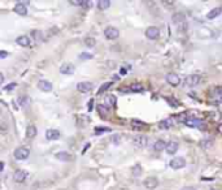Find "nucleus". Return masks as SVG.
<instances>
[{
	"label": "nucleus",
	"mask_w": 222,
	"mask_h": 190,
	"mask_svg": "<svg viewBox=\"0 0 222 190\" xmlns=\"http://www.w3.org/2000/svg\"><path fill=\"white\" fill-rule=\"evenodd\" d=\"M29 155H30V150H29L27 147H24V146L17 147L16 150H14V158H16L17 160H25V159L29 158Z\"/></svg>",
	"instance_id": "1"
},
{
	"label": "nucleus",
	"mask_w": 222,
	"mask_h": 190,
	"mask_svg": "<svg viewBox=\"0 0 222 190\" xmlns=\"http://www.w3.org/2000/svg\"><path fill=\"white\" fill-rule=\"evenodd\" d=\"M104 35L107 36L108 39L113 40V39H117L118 36H120V30L116 29V27H113V26H108L104 30Z\"/></svg>",
	"instance_id": "2"
},
{
	"label": "nucleus",
	"mask_w": 222,
	"mask_h": 190,
	"mask_svg": "<svg viewBox=\"0 0 222 190\" xmlns=\"http://www.w3.org/2000/svg\"><path fill=\"white\" fill-rule=\"evenodd\" d=\"M170 167H172L173 169H181V168L186 167V160L182 156H177L170 160Z\"/></svg>",
	"instance_id": "3"
},
{
	"label": "nucleus",
	"mask_w": 222,
	"mask_h": 190,
	"mask_svg": "<svg viewBox=\"0 0 222 190\" xmlns=\"http://www.w3.org/2000/svg\"><path fill=\"white\" fill-rule=\"evenodd\" d=\"M132 143H134V145L136 146V147L143 149V147H146L147 143H148V138H147L146 135L138 134V135H135L134 138H132Z\"/></svg>",
	"instance_id": "4"
},
{
	"label": "nucleus",
	"mask_w": 222,
	"mask_h": 190,
	"mask_svg": "<svg viewBox=\"0 0 222 190\" xmlns=\"http://www.w3.org/2000/svg\"><path fill=\"white\" fill-rule=\"evenodd\" d=\"M146 36L148 39H157L160 36V30L156 26H150L146 30Z\"/></svg>",
	"instance_id": "5"
},
{
	"label": "nucleus",
	"mask_w": 222,
	"mask_h": 190,
	"mask_svg": "<svg viewBox=\"0 0 222 190\" xmlns=\"http://www.w3.org/2000/svg\"><path fill=\"white\" fill-rule=\"evenodd\" d=\"M92 89H94V85H92L91 82H87V81L79 82V83L77 85V90H78L79 93H83V94L90 93Z\"/></svg>",
	"instance_id": "6"
},
{
	"label": "nucleus",
	"mask_w": 222,
	"mask_h": 190,
	"mask_svg": "<svg viewBox=\"0 0 222 190\" xmlns=\"http://www.w3.org/2000/svg\"><path fill=\"white\" fill-rule=\"evenodd\" d=\"M165 78H166V82L170 83L172 86H178L181 83V78L177 73H168Z\"/></svg>",
	"instance_id": "7"
},
{
	"label": "nucleus",
	"mask_w": 222,
	"mask_h": 190,
	"mask_svg": "<svg viewBox=\"0 0 222 190\" xmlns=\"http://www.w3.org/2000/svg\"><path fill=\"white\" fill-rule=\"evenodd\" d=\"M56 159H58L60 162L69 163V162H73V160H74V156L70 155L69 152H66V151H61V152H57V154H56Z\"/></svg>",
	"instance_id": "8"
},
{
	"label": "nucleus",
	"mask_w": 222,
	"mask_h": 190,
	"mask_svg": "<svg viewBox=\"0 0 222 190\" xmlns=\"http://www.w3.org/2000/svg\"><path fill=\"white\" fill-rule=\"evenodd\" d=\"M200 81H201V77L200 76H197V74H191V76H188L187 78H186V85L187 86H197L199 83H200Z\"/></svg>",
	"instance_id": "9"
},
{
	"label": "nucleus",
	"mask_w": 222,
	"mask_h": 190,
	"mask_svg": "<svg viewBox=\"0 0 222 190\" xmlns=\"http://www.w3.org/2000/svg\"><path fill=\"white\" fill-rule=\"evenodd\" d=\"M60 131H58L57 129H48L47 131H46V138L48 141H56V140H58L60 138Z\"/></svg>",
	"instance_id": "10"
},
{
	"label": "nucleus",
	"mask_w": 222,
	"mask_h": 190,
	"mask_svg": "<svg viewBox=\"0 0 222 190\" xmlns=\"http://www.w3.org/2000/svg\"><path fill=\"white\" fill-rule=\"evenodd\" d=\"M178 149H179V145H178V142H174V141H169L168 143H166V152L169 155H173V154H175L177 151H178Z\"/></svg>",
	"instance_id": "11"
},
{
	"label": "nucleus",
	"mask_w": 222,
	"mask_h": 190,
	"mask_svg": "<svg viewBox=\"0 0 222 190\" xmlns=\"http://www.w3.org/2000/svg\"><path fill=\"white\" fill-rule=\"evenodd\" d=\"M74 72H76V68L70 63H65L60 67V73H62V74H73Z\"/></svg>",
	"instance_id": "12"
},
{
	"label": "nucleus",
	"mask_w": 222,
	"mask_h": 190,
	"mask_svg": "<svg viewBox=\"0 0 222 190\" xmlns=\"http://www.w3.org/2000/svg\"><path fill=\"white\" fill-rule=\"evenodd\" d=\"M172 20H173V22L177 24V25H181V26L186 25V16H184L183 13H175V14H173Z\"/></svg>",
	"instance_id": "13"
},
{
	"label": "nucleus",
	"mask_w": 222,
	"mask_h": 190,
	"mask_svg": "<svg viewBox=\"0 0 222 190\" xmlns=\"http://www.w3.org/2000/svg\"><path fill=\"white\" fill-rule=\"evenodd\" d=\"M143 185L147 188V189H155L157 185H159V180L156 177H147L144 181H143Z\"/></svg>",
	"instance_id": "14"
},
{
	"label": "nucleus",
	"mask_w": 222,
	"mask_h": 190,
	"mask_svg": "<svg viewBox=\"0 0 222 190\" xmlns=\"http://www.w3.org/2000/svg\"><path fill=\"white\" fill-rule=\"evenodd\" d=\"M38 89L42 90V91H52L53 85L48 81H46V79H40V81L38 82Z\"/></svg>",
	"instance_id": "15"
},
{
	"label": "nucleus",
	"mask_w": 222,
	"mask_h": 190,
	"mask_svg": "<svg viewBox=\"0 0 222 190\" xmlns=\"http://www.w3.org/2000/svg\"><path fill=\"white\" fill-rule=\"evenodd\" d=\"M184 125H187L188 128H199L201 126V120L195 119V117H190L184 120Z\"/></svg>",
	"instance_id": "16"
},
{
	"label": "nucleus",
	"mask_w": 222,
	"mask_h": 190,
	"mask_svg": "<svg viewBox=\"0 0 222 190\" xmlns=\"http://www.w3.org/2000/svg\"><path fill=\"white\" fill-rule=\"evenodd\" d=\"M16 43L21 47H29L30 46V43H31V40H30V38H29L27 35H21L16 39Z\"/></svg>",
	"instance_id": "17"
},
{
	"label": "nucleus",
	"mask_w": 222,
	"mask_h": 190,
	"mask_svg": "<svg viewBox=\"0 0 222 190\" xmlns=\"http://www.w3.org/2000/svg\"><path fill=\"white\" fill-rule=\"evenodd\" d=\"M14 12H16L17 14H20V16H26V13H27L26 4L25 3H17L16 5H14Z\"/></svg>",
	"instance_id": "18"
},
{
	"label": "nucleus",
	"mask_w": 222,
	"mask_h": 190,
	"mask_svg": "<svg viewBox=\"0 0 222 190\" xmlns=\"http://www.w3.org/2000/svg\"><path fill=\"white\" fill-rule=\"evenodd\" d=\"M13 180L16 181V182H24L26 180V172L22 171V169L16 171V172H14V174H13Z\"/></svg>",
	"instance_id": "19"
},
{
	"label": "nucleus",
	"mask_w": 222,
	"mask_h": 190,
	"mask_svg": "<svg viewBox=\"0 0 222 190\" xmlns=\"http://www.w3.org/2000/svg\"><path fill=\"white\" fill-rule=\"evenodd\" d=\"M221 13H222V7H216V8H213L210 12H208V14H206V18H208V20H214L216 17H218Z\"/></svg>",
	"instance_id": "20"
},
{
	"label": "nucleus",
	"mask_w": 222,
	"mask_h": 190,
	"mask_svg": "<svg viewBox=\"0 0 222 190\" xmlns=\"http://www.w3.org/2000/svg\"><path fill=\"white\" fill-rule=\"evenodd\" d=\"M213 143H214L213 138H205V140L200 141V147L204 149V150H208V149H210L212 146H213Z\"/></svg>",
	"instance_id": "21"
},
{
	"label": "nucleus",
	"mask_w": 222,
	"mask_h": 190,
	"mask_svg": "<svg viewBox=\"0 0 222 190\" xmlns=\"http://www.w3.org/2000/svg\"><path fill=\"white\" fill-rule=\"evenodd\" d=\"M165 149H166V142L162 141V140L156 141V142H155V145H153V150L155 151H164Z\"/></svg>",
	"instance_id": "22"
},
{
	"label": "nucleus",
	"mask_w": 222,
	"mask_h": 190,
	"mask_svg": "<svg viewBox=\"0 0 222 190\" xmlns=\"http://www.w3.org/2000/svg\"><path fill=\"white\" fill-rule=\"evenodd\" d=\"M172 125H173V124H172V119H168V120H161V121L159 122V128H160L161 130H166V129H169Z\"/></svg>",
	"instance_id": "23"
},
{
	"label": "nucleus",
	"mask_w": 222,
	"mask_h": 190,
	"mask_svg": "<svg viewBox=\"0 0 222 190\" xmlns=\"http://www.w3.org/2000/svg\"><path fill=\"white\" fill-rule=\"evenodd\" d=\"M36 128L34 126V125H29L27 126V129H26V135H27V138H34L35 135H36Z\"/></svg>",
	"instance_id": "24"
},
{
	"label": "nucleus",
	"mask_w": 222,
	"mask_h": 190,
	"mask_svg": "<svg viewBox=\"0 0 222 190\" xmlns=\"http://www.w3.org/2000/svg\"><path fill=\"white\" fill-rule=\"evenodd\" d=\"M109 7H110V2H109V0H99V2H98V8L101 9V11L108 9Z\"/></svg>",
	"instance_id": "25"
},
{
	"label": "nucleus",
	"mask_w": 222,
	"mask_h": 190,
	"mask_svg": "<svg viewBox=\"0 0 222 190\" xmlns=\"http://www.w3.org/2000/svg\"><path fill=\"white\" fill-rule=\"evenodd\" d=\"M83 42H85L86 47H90V48L95 47V45H96V39L94 38V36H87V38H85Z\"/></svg>",
	"instance_id": "26"
},
{
	"label": "nucleus",
	"mask_w": 222,
	"mask_h": 190,
	"mask_svg": "<svg viewBox=\"0 0 222 190\" xmlns=\"http://www.w3.org/2000/svg\"><path fill=\"white\" fill-rule=\"evenodd\" d=\"M112 129L108 126H98L95 128V134H103V133H110Z\"/></svg>",
	"instance_id": "27"
},
{
	"label": "nucleus",
	"mask_w": 222,
	"mask_h": 190,
	"mask_svg": "<svg viewBox=\"0 0 222 190\" xmlns=\"http://www.w3.org/2000/svg\"><path fill=\"white\" fill-rule=\"evenodd\" d=\"M129 89H130V91H132V93H140V91L144 90V87H143V85L136 83V85H131Z\"/></svg>",
	"instance_id": "28"
},
{
	"label": "nucleus",
	"mask_w": 222,
	"mask_h": 190,
	"mask_svg": "<svg viewBox=\"0 0 222 190\" xmlns=\"http://www.w3.org/2000/svg\"><path fill=\"white\" fill-rule=\"evenodd\" d=\"M110 86H112V82H105V83H103V85L100 86V89L98 90V95H100V94H103L104 91H107Z\"/></svg>",
	"instance_id": "29"
},
{
	"label": "nucleus",
	"mask_w": 222,
	"mask_h": 190,
	"mask_svg": "<svg viewBox=\"0 0 222 190\" xmlns=\"http://www.w3.org/2000/svg\"><path fill=\"white\" fill-rule=\"evenodd\" d=\"M31 35H33V38H34L36 42L42 40V36H43L42 31H39V30H33V31H31Z\"/></svg>",
	"instance_id": "30"
},
{
	"label": "nucleus",
	"mask_w": 222,
	"mask_h": 190,
	"mask_svg": "<svg viewBox=\"0 0 222 190\" xmlns=\"http://www.w3.org/2000/svg\"><path fill=\"white\" fill-rule=\"evenodd\" d=\"M98 109H99V112H100V115H101V117H107L108 116V111H107V107H104L103 104H99L98 106Z\"/></svg>",
	"instance_id": "31"
},
{
	"label": "nucleus",
	"mask_w": 222,
	"mask_h": 190,
	"mask_svg": "<svg viewBox=\"0 0 222 190\" xmlns=\"http://www.w3.org/2000/svg\"><path fill=\"white\" fill-rule=\"evenodd\" d=\"M132 174H134L135 177H139L140 174H142V167H140L139 164H136L134 168H132Z\"/></svg>",
	"instance_id": "32"
},
{
	"label": "nucleus",
	"mask_w": 222,
	"mask_h": 190,
	"mask_svg": "<svg viewBox=\"0 0 222 190\" xmlns=\"http://www.w3.org/2000/svg\"><path fill=\"white\" fill-rule=\"evenodd\" d=\"M92 57H94V56H92L91 54H88V52H82V54L79 55V59H81V60H91Z\"/></svg>",
	"instance_id": "33"
},
{
	"label": "nucleus",
	"mask_w": 222,
	"mask_h": 190,
	"mask_svg": "<svg viewBox=\"0 0 222 190\" xmlns=\"http://www.w3.org/2000/svg\"><path fill=\"white\" fill-rule=\"evenodd\" d=\"M107 102L112 107L116 106V97H113V95H108V97H107Z\"/></svg>",
	"instance_id": "34"
},
{
	"label": "nucleus",
	"mask_w": 222,
	"mask_h": 190,
	"mask_svg": "<svg viewBox=\"0 0 222 190\" xmlns=\"http://www.w3.org/2000/svg\"><path fill=\"white\" fill-rule=\"evenodd\" d=\"M132 126H142V128H144V126H147L144 122H142V121H139V120H132Z\"/></svg>",
	"instance_id": "35"
},
{
	"label": "nucleus",
	"mask_w": 222,
	"mask_h": 190,
	"mask_svg": "<svg viewBox=\"0 0 222 190\" xmlns=\"http://www.w3.org/2000/svg\"><path fill=\"white\" fill-rule=\"evenodd\" d=\"M18 102H20L21 106H26V104L29 103V99H27V97H20V98H18Z\"/></svg>",
	"instance_id": "36"
},
{
	"label": "nucleus",
	"mask_w": 222,
	"mask_h": 190,
	"mask_svg": "<svg viewBox=\"0 0 222 190\" xmlns=\"http://www.w3.org/2000/svg\"><path fill=\"white\" fill-rule=\"evenodd\" d=\"M17 86V83H9V85H7L5 87H4V90H7V91H11V90H13L14 89V87H16Z\"/></svg>",
	"instance_id": "37"
},
{
	"label": "nucleus",
	"mask_w": 222,
	"mask_h": 190,
	"mask_svg": "<svg viewBox=\"0 0 222 190\" xmlns=\"http://www.w3.org/2000/svg\"><path fill=\"white\" fill-rule=\"evenodd\" d=\"M7 56H8V54H7L5 51H2V52H0V57H2V59H5Z\"/></svg>",
	"instance_id": "38"
},
{
	"label": "nucleus",
	"mask_w": 222,
	"mask_h": 190,
	"mask_svg": "<svg viewBox=\"0 0 222 190\" xmlns=\"http://www.w3.org/2000/svg\"><path fill=\"white\" fill-rule=\"evenodd\" d=\"M181 190H196L194 186H184L183 189H181Z\"/></svg>",
	"instance_id": "39"
},
{
	"label": "nucleus",
	"mask_w": 222,
	"mask_h": 190,
	"mask_svg": "<svg viewBox=\"0 0 222 190\" xmlns=\"http://www.w3.org/2000/svg\"><path fill=\"white\" fill-rule=\"evenodd\" d=\"M118 140H120V135H114V137L112 138V141L116 142V143H118Z\"/></svg>",
	"instance_id": "40"
},
{
	"label": "nucleus",
	"mask_w": 222,
	"mask_h": 190,
	"mask_svg": "<svg viewBox=\"0 0 222 190\" xmlns=\"http://www.w3.org/2000/svg\"><path fill=\"white\" fill-rule=\"evenodd\" d=\"M4 82V74L2 73V74H0V83H3Z\"/></svg>",
	"instance_id": "41"
},
{
	"label": "nucleus",
	"mask_w": 222,
	"mask_h": 190,
	"mask_svg": "<svg viewBox=\"0 0 222 190\" xmlns=\"http://www.w3.org/2000/svg\"><path fill=\"white\" fill-rule=\"evenodd\" d=\"M218 131L222 134V124H220V125H218Z\"/></svg>",
	"instance_id": "42"
},
{
	"label": "nucleus",
	"mask_w": 222,
	"mask_h": 190,
	"mask_svg": "<svg viewBox=\"0 0 222 190\" xmlns=\"http://www.w3.org/2000/svg\"><path fill=\"white\" fill-rule=\"evenodd\" d=\"M126 72H127L126 69H121V74H126Z\"/></svg>",
	"instance_id": "43"
},
{
	"label": "nucleus",
	"mask_w": 222,
	"mask_h": 190,
	"mask_svg": "<svg viewBox=\"0 0 222 190\" xmlns=\"http://www.w3.org/2000/svg\"><path fill=\"white\" fill-rule=\"evenodd\" d=\"M209 190H217V189H209Z\"/></svg>",
	"instance_id": "44"
}]
</instances>
